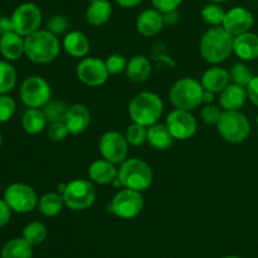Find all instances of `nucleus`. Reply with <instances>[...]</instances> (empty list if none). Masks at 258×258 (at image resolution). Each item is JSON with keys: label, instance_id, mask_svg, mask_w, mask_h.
Returning <instances> with one entry per match:
<instances>
[{"label": "nucleus", "instance_id": "obj_1", "mask_svg": "<svg viewBox=\"0 0 258 258\" xmlns=\"http://www.w3.org/2000/svg\"><path fill=\"white\" fill-rule=\"evenodd\" d=\"M234 37L222 25L207 30L201 38L199 52L202 58L211 64L224 62L233 53Z\"/></svg>", "mask_w": 258, "mask_h": 258}, {"label": "nucleus", "instance_id": "obj_22", "mask_svg": "<svg viewBox=\"0 0 258 258\" xmlns=\"http://www.w3.org/2000/svg\"><path fill=\"white\" fill-rule=\"evenodd\" d=\"M62 45L66 53L73 58L87 57L91 48V43L87 35L83 34L82 32H78V30H73V32L66 34L63 38Z\"/></svg>", "mask_w": 258, "mask_h": 258}, {"label": "nucleus", "instance_id": "obj_3", "mask_svg": "<svg viewBox=\"0 0 258 258\" xmlns=\"http://www.w3.org/2000/svg\"><path fill=\"white\" fill-rule=\"evenodd\" d=\"M164 103L156 93L144 91L138 93L128 103V115L133 122L149 127L160 120Z\"/></svg>", "mask_w": 258, "mask_h": 258}, {"label": "nucleus", "instance_id": "obj_49", "mask_svg": "<svg viewBox=\"0 0 258 258\" xmlns=\"http://www.w3.org/2000/svg\"><path fill=\"white\" fill-rule=\"evenodd\" d=\"M223 258H239V257H237V256H227V257H223Z\"/></svg>", "mask_w": 258, "mask_h": 258}, {"label": "nucleus", "instance_id": "obj_37", "mask_svg": "<svg viewBox=\"0 0 258 258\" xmlns=\"http://www.w3.org/2000/svg\"><path fill=\"white\" fill-rule=\"evenodd\" d=\"M15 113V102L7 95H0V122H7Z\"/></svg>", "mask_w": 258, "mask_h": 258}, {"label": "nucleus", "instance_id": "obj_25", "mask_svg": "<svg viewBox=\"0 0 258 258\" xmlns=\"http://www.w3.org/2000/svg\"><path fill=\"white\" fill-rule=\"evenodd\" d=\"M151 71V63L148 57L145 55H134L130 60L127 62V68H126V75L130 78L133 82L136 83H143L148 81L150 77Z\"/></svg>", "mask_w": 258, "mask_h": 258}, {"label": "nucleus", "instance_id": "obj_11", "mask_svg": "<svg viewBox=\"0 0 258 258\" xmlns=\"http://www.w3.org/2000/svg\"><path fill=\"white\" fill-rule=\"evenodd\" d=\"M12 22L14 25V32L25 38L39 30L42 24V12L33 3H24L14 10Z\"/></svg>", "mask_w": 258, "mask_h": 258}, {"label": "nucleus", "instance_id": "obj_50", "mask_svg": "<svg viewBox=\"0 0 258 258\" xmlns=\"http://www.w3.org/2000/svg\"><path fill=\"white\" fill-rule=\"evenodd\" d=\"M0 146H2V134H0Z\"/></svg>", "mask_w": 258, "mask_h": 258}, {"label": "nucleus", "instance_id": "obj_23", "mask_svg": "<svg viewBox=\"0 0 258 258\" xmlns=\"http://www.w3.org/2000/svg\"><path fill=\"white\" fill-rule=\"evenodd\" d=\"M0 53L8 60H17L24 54V39L18 33L12 32L0 37Z\"/></svg>", "mask_w": 258, "mask_h": 258}, {"label": "nucleus", "instance_id": "obj_14", "mask_svg": "<svg viewBox=\"0 0 258 258\" xmlns=\"http://www.w3.org/2000/svg\"><path fill=\"white\" fill-rule=\"evenodd\" d=\"M165 125L173 138L181 141L193 138L198 127L196 117L191 115L190 111L180 110V108H175L166 116Z\"/></svg>", "mask_w": 258, "mask_h": 258}, {"label": "nucleus", "instance_id": "obj_46", "mask_svg": "<svg viewBox=\"0 0 258 258\" xmlns=\"http://www.w3.org/2000/svg\"><path fill=\"white\" fill-rule=\"evenodd\" d=\"M141 2H143V0H116V3H117L120 7L126 8V9H127V8L138 7Z\"/></svg>", "mask_w": 258, "mask_h": 258}, {"label": "nucleus", "instance_id": "obj_20", "mask_svg": "<svg viewBox=\"0 0 258 258\" xmlns=\"http://www.w3.org/2000/svg\"><path fill=\"white\" fill-rule=\"evenodd\" d=\"M231 82V75L228 71L219 66L208 68L202 76L201 83L206 91L213 93H221Z\"/></svg>", "mask_w": 258, "mask_h": 258}, {"label": "nucleus", "instance_id": "obj_32", "mask_svg": "<svg viewBox=\"0 0 258 258\" xmlns=\"http://www.w3.org/2000/svg\"><path fill=\"white\" fill-rule=\"evenodd\" d=\"M68 106L63 101H49L47 105L43 107L45 118L49 123L53 122H62L64 121L66 115H67Z\"/></svg>", "mask_w": 258, "mask_h": 258}, {"label": "nucleus", "instance_id": "obj_51", "mask_svg": "<svg viewBox=\"0 0 258 258\" xmlns=\"http://www.w3.org/2000/svg\"><path fill=\"white\" fill-rule=\"evenodd\" d=\"M256 122H257V127H258V115H257V118H256Z\"/></svg>", "mask_w": 258, "mask_h": 258}, {"label": "nucleus", "instance_id": "obj_26", "mask_svg": "<svg viewBox=\"0 0 258 258\" xmlns=\"http://www.w3.org/2000/svg\"><path fill=\"white\" fill-rule=\"evenodd\" d=\"M173 135L165 123H154L148 127V143L156 150H166L173 145Z\"/></svg>", "mask_w": 258, "mask_h": 258}, {"label": "nucleus", "instance_id": "obj_36", "mask_svg": "<svg viewBox=\"0 0 258 258\" xmlns=\"http://www.w3.org/2000/svg\"><path fill=\"white\" fill-rule=\"evenodd\" d=\"M106 68H107L108 73L110 76H115V75H120V73L126 72V68H127V60L126 58L123 57L122 54H111L106 58L105 60Z\"/></svg>", "mask_w": 258, "mask_h": 258}, {"label": "nucleus", "instance_id": "obj_28", "mask_svg": "<svg viewBox=\"0 0 258 258\" xmlns=\"http://www.w3.org/2000/svg\"><path fill=\"white\" fill-rule=\"evenodd\" d=\"M2 258H33V246L24 238L10 239L3 247Z\"/></svg>", "mask_w": 258, "mask_h": 258}, {"label": "nucleus", "instance_id": "obj_39", "mask_svg": "<svg viewBox=\"0 0 258 258\" xmlns=\"http://www.w3.org/2000/svg\"><path fill=\"white\" fill-rule=\"evenodd\" d=\"M47 135L50 140L54 141V143H58V141L64 140V139L70 135V131H68L64 121H62V122H53L49 123V127H48L47 130Z\"/></svg>", "mask_w": 258, "mask_h": 258}, {"label": "nucleus", "instance_id": "obj_8", "mask_svg": "<svg viewBox=\"0 0 258 258\" xmlns=\"http://www.w3.org/2000/svg\"><path fill=\"white\" fill-rule=\"evenodd\" d=\"M144 208V197L141 191L123 188L111 201L108 211L121 219L136 218Z\"/></svg>", "mask_w": 258, "mask_h": 258}, {"label": "nucleus", "instance_id": "obj_21", "mask_svg": "<svg viewBox=\"0 0 258 258\" xmlns=\"http://www.w3.org/2000/svg\"><path fill=\"white\" fill-rule=\"evenodd\" d=\"M233 53L242 60H254L258 58V35L252 32L234 37Z\"/></svg>", "mask_w": 258, "mask_h": 258}, {"label": "nucleus", "instance_id": "obj_7", "mask_svg": "<svg viewBox=\"0 0 258 258\" xmlns=\"http://www.w3.org/2000/svg\"><path fill=\"white\" fill-rule=\"evenodd\" d=\"M218 133L229 144H241L251 134V123L241 111H223L218 123Z\"/></svg>", "mask_w": 258, "mask_h": 258}, {"label": "nucleus", "instance_id": "obj_5", "mask_svg": "<svg viewBox=\"0 0 258 258\" xmlns=\"http://www.w3.org/2000/svg\"><path fill=\"white\" fill-rule=\"evenodd\" d=\"M203 92L204 88L198 80L184 77L171 86L169 98L175 108L191 111L203 103Z\"/></svg>", "mask_w": 258, "mask_h": 258}, {"label": "nucleus", "instance_id": "obj_12", "mask_svg": "<svg viewBox=\"0 0 258 258\" xmlns=\"http://www.w3.org/2000/svg\"><path fill=\"white\" fill-rule=\"evenodd\" d=\"M77 78L86 86L90 87H98L106 83L108 80L107 68L105 60H101L97 57H85L77 64Z\"/></svg>", "mask_w": 258, "mask_h": 258}, {"label": "nucleus", "instance_id": "obj_27", "mask_svg": "<svg viewBox=\"0 0 258 258\" xmlns=\"http://www.w3.org/2000/svg\"><path fill=\"white\" fill-rule=\"evenodd\" d=\"M48 121L45 118L43 110L39 108H29L25 111L22 118V126L24 131L29 135H37L40 134L47 126Z\"/></svg>", "mask_w": 258, "mask_h": 258}, {"label": "nucleus", "instance_id": "obj_30", "mask_svg": "<svg viewBox=\"0 0 258 258\" xmlns=\"http://www.w3.org/2000/svg\"><path fill=\"white\" fill-rule=\"evenodd\" d=\"M47 237V227L42 222H30L23 229V238L32 246L43 243Z\"/></svg>", "mask_w": 258, "mask_h": 258}, {"label": "nucleus", "instance_id": "obj_44", "mask_svg": "<svg viewBox=\"0 0 258 258\" xmlns=\"http://www.w3.org/2000/svg\"><path fill=\"white\" fill-rule=\"evenodd\" d=\"M12 32H14L12 17H0V37Z\"/></svg>", "mask_w": 258, "mask_h": 258}, {"label": "nucleus", "instance_id": "obj_33", "mask_svg": "<svg viewBox=\"0 0 258 258\" xmlns=\"http://www.w3.org/2000/svg\"><path fill=\"white\" fill-rule=\"evenodd\" d=\"M224 15H226V12L217 3H212V4L206 5L203 8V10H202V18H203V20L207 24L212 25V27H219V25L223 24Z\"/></svg>", "mask_w": 258, "mask_h": 258}, {"label": "nucleus", "instance_id": "obj_6", "mask_svg": "<svg viewBox=\"0 0 258 258\" xmlns=\"http://www.w3.org/2000/svg\"><path fill=\"white\" fill-rule=\"evenodd\" d=\"M62 197L64 201V206L71 211H86L95 203L96 189L91 180L75 179L63 186Z\"/></svg>", "mask_w": 258, "mask_h": 258}, {"label": "nucleus", "instance_id": "obj_31", "mask_svg": "<svg viewBox=\"0 0 258 258\" xmlns=\"http://www.w3.org/2000/svg\"><path fill=\"white\" fill-rule=\"evenodd\" d=\"M17 85V71L10 63L0 60V95L10 92Z\"/></svg>", "mask_w": 258, "mask_h": 258}, {"label": "nucleus", "instance_id": "obj_42", "mask_svg": "<svg viewBox=\"0 0 258 258\" xmlns=\"http://www.w3.org/2000/svg\"><path fill=\"white\" fill-rule=\"evenodd\" d=\"M246 90L248 100L258 107V76H254V77L252 78L251 82L247 85Z\"/></svg>", "mask_w": 258, "mask_h": 258}, {"label": "nucleus", "instance_id": "obj_24", "mask_svg": "<svg viewBox=\"0 0 258 258\" xmlns=\"http://www.w3.org/2000/svg\"><path fill=\"white\" fill-rule=\"evenodd\" d=\"M112 7L108 0H93L90 2L86 10V19L93 27H101L110 20Z\"/></svg>", "mask_w": 258, "mask_h": 258}, {"label": "nucleus", "instance_id": "obj_9", "mask_svg": "<svg viewBox=\"0 0 258 258\" xmlns=\"http://www.w3.org/2000/svg\"><path fill=\"white\" fill-rule=\"evenodd\" d=\"M50 85L40 76L28 77L20 86V98L29 108L44 107L50 101Z\"/></svg>", "mask_w": 258, "mask_h": 258}, {"label": "nucleus", "instance_id": "obj_41", "mask_svg": "<svg viewBox=\"0 0 258 258\" xmlns=\"http://www.w3.org/2000/svg\"><path fill=\"white\" fill-rule=\"evenodd\" d=\"M151 2H153L155 9H158L161 13H166L178 9L183 0H151Z\"/></svg>", "mask_w": 258, "mask_h": 258}, {"label": "nucleus", "instance_id": "obj_29", "mask_svg": "<svg viewBox=\"0 0 258 258\" xmlns=\"http://www.w3.org/2000/svg\"><path fill=\"white\" fill-rule=\"evenodd\" d=\"M64 201H63L62 194L58 193H47L42 196L38 202L39 212L45 217H55L60 213Z\"/></svg>", "mask_w": 258, "mask_h": 258}, {"label": "nucleus", "instance_id": "obj_13", "mask_svg": "<svg viewBox=\"0 0 258 258\" xmlns=\"http://www.w3.org/2000/svg\"><path fill=\"white\" fill-rule=\"evenodd\" d=\"M100 153L103 159L113 164H122L127 159L128 143L125 135L117 131H107L101 136Z\"/></svg>", "mask_w": 258, "mask_h": 258}, {"label": "nucleus", "instance_id": "obj_16", "mask_svg": "<svg viewBox=\"0 0 258 258\" xmlns=\"http://www.w3.org/2000/svg\"><path fill=\"white\" fill-rule=\"evenodd\" d=\"M64 123L72 135H81L85 133L91 123V112L87 106L82 103H75L70 106Z\"/></svg>", "mask_w": 258, "mask_h": 258}, {"label": "nucleus", "instance_id": "obj_34", "mask_svg": "<svg viewBox=\"0 0 258 258\" xmlns=\"http://www.w3.org/2000/svg\"><path fill=\"white\" fill-rule=\"evenodd\" d=\"M125 138L128 145L141 146L148 143V127L140 125V123L133 122L126 128Z\"/></svg>", "mask_w": 258, "mask_h": 258}, {"label": "nucleus", "instance_id": "obj_43", "mask_svg": "<svg viewBox=\"0 0 258 258\" xmlns=\"http://www.w3.org/2000/svg\"><path fill=\"white\" fill-rule=\"evenodd\" d=\"M12 218V208L5 201L0 199V228L7 226Z\"/></svg>", "mask_w": 258, "mask_h": 258}, {"label": "nucleus", "instance_id": "obj_38", "mask_svg": "<svg viewBox=\"0 0 258 258\" xmlns=\"http://www.w3.org/2000/svg\"><path fill=\"white\" fill-rule=\"evenodd\" d=\"M68 20L64 15H53L47 23V30L54 35H60L67 30Z\"/></svg>", "mask_w": 258, "mask_h": 258}, {"label": "nucleus", "instance_id": "obj_10", "mask_svg": "<svg viewBox=\"0 0 258 258\" xmlns=\"http://www.w3.org/2000/svg\"><path fill=\"white\" fill-rule=\"evenodd\" d=\"M4 201L9 204L12 211L17 213H29L38 206L37 193L30 185L24 183L10 184L4 193Z\"/></svg>", "mask_w": 258, "mask_h": 258}, {"label": "nucleus", "instance_id": "obj_48", "mask_svg": "<svg viewBox=\"0 0 258 258\" xmlns=\"http://www.w3.org/2000/svg\"><path fill=\"white\" fill-rule=\"evenodd\" d=\"M211 2H213V3H223V2H227V0H211Z\"/></svg>", "mask_w": 258, "mask_h": 258}, {"label": "nucleus", "instance_id": "obj_40", "mask_svg": "<svg viewBox=\"0 0 258 258\" xmlns=\"http://www.w3.org/2000/svg\"><path fill=\"white\" fill-rule=\"evenodd\" d=\"M202 120L207 123V125H216L218 123L219 118L222 116V111L219 110L217 106L214 105H206L203 108H202Z\"/></svg>", "mask_w": 258, "mask_h": 258}, {"label": "nucleus", "instance_id": "obj_47", "mask_svg": "<svg viewBox=\"0 0 258 258\" xmlns=\"http://www.w3.org/2000/svg\"><path fill=\"white\" fill-rule=\"evenodd\" d=\"M214 98H216V93L211 92V91H206L203 92V103L206 105H211L214 102Z\"/></svg>", "mask_w": 258, "mask_h": 258}, {"label": "nucleus", "instance_id": "obj_19", "mask_svg": "<svg viewBox=\"0 0 258 258\" xmlns=\"http://www.w3.org/2000/svg\"><path fill=\"white\" fill-rule=\"evenodd\" d=\"M219 95V103L224 111H239L248 98L246 87L236 83H229Z\"/></svg>", "mask_w": 258, "mask_h": 258}, {"label": "nucleus", "instance_id": "obj_4", "mask_svg": "<svg viewBox=\"0 0 258 258\" xmlns=\"http://www.w3.org/2000/svg\"><path fill=\"white\" fill-rule=\"evenodd\" d=\"M117 178L123 188L144 191L153 184V169L143 159H126L120 164Z\"/></svg>", "mask_w": 258, "mask_h": 258}, {"label": "nucleus", "instance_id": "obj_15", "mask_svg": "<svg viewBox=\"0 0 258 258\" xmlns=\"http://www.w3.org/2000/svg\"><path fill=\"white\" fill-rule=\"evenodd\" d=\"M253 14L248 9L243 7H234L226 12L222 27L227 32L231 33L233 37H237V35L249 32L253 27Z\"/></svg>", "mask_w": 258, "mask_h": 258}, {"label": "nucleus", "instance_id": "obj_45", "mask_svg": "<svg viewBox=\"0 0 258 258\" xmlns=\"http://www.w3.org/2000/svg\"><path fill=\"white\" fill-rule=\"evenodd\" d=\"M164 24L166 25H175L179 20V14L176 10H170V12L163 13Z\"/></svg>", "mask_w": 258, "mask_h": 258}, {"label": "nucleus", "instance_id": "obj_35", "mask_svg": "<svg viewBox=\"0 0 258 258\" xmlns=\"http://www.w3.org/2000/svg\"><path fill=\"white\" fill-rule=\"evenodd\" d=\"M229 75H231V80L233 81V83H236V85H239V86H243V87H247V85H248V83L251 82L252 78L254 77L251 68L242 62L234 63L233 67L231 68Z\"/></svg>", "mask_w": 258, "mask_h": 258}, {"label": "nucleus", "instance_id": "obj_18", "mask_svg": "<svg viewBox=\"0 0 258 258\" xmlns=\"http://www.w3.org/2000/svg\"><path fill=\"white\" fill-rule=\"evenodd\" d=\"M88 176L92 183L107 185L112 184L117 179L118 169L116 168V164L102 158L91 163V165L88 166Z\"/></svg>", "mask_w": 258, "mask_h": 258}, {"label": "nucleus", "instance_id": "obj_52", "mask_svg": "<svg viewBox=\"0 0 258 258\" xmlns=\"http://www.w3.org/2000/svg\"><path fill=\"white\" fill-rule=\"evenodd\" d=\"M87 2H93V0H87Z\"/></svg>", "mask_w": 258, "mask_h": 258}, {"label": "nucleus", "instance_id": "obj_17", "mask_svg": "<svg viewBox=\"0 0 258 258\" xmlns=\"http://www.w3.org/2000/svg\"><path fill=\"white\" fill-rule=\"evenodd\" d=\"M163 13L158 9H146L138 15L136 29L144 37H154L164 28Z\"/></svg>", "mask_w": 258, "mask_h": 258}, {"label": "nucleus", "instance_id": "obj_2", "mask_svg": "<svg viewBox=\"0 0 258 258\" xmlns=\"http://www.w3.org/2000/svg\"><path fill=\"white\" fill-rule=\"evenodd\" d=\"M60 44L57 35L45 30H37L24 39V54L32 62L47 64L58 58Z\"/></svg>", "mask_w": 258, "mask_h": 258}]
</instances>
